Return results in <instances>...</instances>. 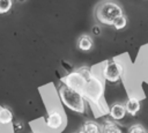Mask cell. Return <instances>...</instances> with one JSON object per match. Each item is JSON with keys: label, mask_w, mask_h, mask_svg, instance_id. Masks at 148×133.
<instances>
[{"label": "cell", "mask_w": 148, "mask_h": 133, "mask_svg": "<svg viewBox=\"0 0 148 133\" xmlns=\"http://www.w3.org/2000/svg\"><path fill=\"white\" fill-rule=\"evenodd\" d=\"M96 19L101 24L112 25L114 20L123 14V8L113 1H104L96 8Z\"/></svg>", "instance_id": "1"}, {"label": "cell", "mask_w": 148, "mask_h": 133, "mask_svg": "<svg viewBox=\"0 0 148 133\" xmlns=\"http://www.w3.org/2000/svg\"><path fill=\"white\" fill-rule=\"evenodd\" d=\"M59 95H60L62 103L71 110L79 112V113H82L84 111V101H83L82 95L77 90L66 84V86L60 87Z\"/></svg>", "instance_id": "2"}, {"label": "cell", "mask_w": 148, "mask_h": 133, "mask_svg": "<svg viewBox=\"0 0 148 133\" xmlns=\"http://www.w3.org/2000/svg\"><path fill=\"white\" fill-rule=\"evenodd\" d=\"M123 66L118 61H110L105 65L103 69V76L109 82H117L123 75Z\"/></svg>", "instance_id": "3"}, {"label": "cell", "mask_w": 148, "mask_h": 133, "mask_svg": "<svg viewBox=\"0 0 148 133\" xmlns=\"http://www.w3.org/2000/svg\"><path fill=\"white\" fill-rule=\"evenodd\" d=\"M62 124V118H61V114L58 112V111H53L51 112L49 116H47V119H46V125L50 127V128H53V130H57L61 126Z\"/></svg>", "instance_id": "4"}, {"label": "cell", "mask_w": 148, "mask_h": 133, "mask_svg": "<svg viewBox=\"0 0 148 133\" xmlns=\"http://www.w3.org/2000/svg\"><path fill=\"white\" fill-rule=\"evenodd\" d=\"M126 109H125V105L123 104H119V103H116L111 106L110 109V116L112 117V119L114 120H121L125 114H126Z\"/></svg>", "instance_id": "5"}, {"label": "cell", "mask_w": 148, "mask_h": 133, "mask_svg": "<svg viewBox=\"0 0 148 133\" xmlns=\"http://www.w3.org/2000/svg\"><path fill=\"white\" fill-rule=\"evenodd\" d=\"M125 109L126 112L130 113L131 116H135L139 110H140V102L136 97H130L125 104Z\"/></svg>", "instance_id": "6"}, {"label": "cell", "mask_w": 148, "mask_h": 133, "mask_svg": "<svg viewBox=\"0 0 148 133\" xmlns=\"http://www.w3.org/2000/svg\"><path fill=\"white\" fill-rule=\"evenodd\" d=\"M92 44H94V43H92V39H91V37L88 36V35L81 36V37L79 38V42H77V46H79V49H80L81 51H89V50H91Z\"/></svg>", "instance_id": "7"}, {"label": "cell", "mask_w": 148, "mask_h": 133, "mask_svg": "<svg viewBox=\"0 0 148 133\" xmlns=\"http://www.w3.org/2000/svg\"><path fill=\"white\" fill-rule=\"evenodd\" d=\"M82 131H84L86 133H102L99 126L94 121H86L82 127Z\"/></svg>", "instance_id": "8"}, {"label": "cell", "mask_w": 148, "mask_h": 133, "mask_svg": "<svg viewBox=\"0 0 148 133\" xmlns=\"http://www.w3.org/2000/svg\"><path fill=\"white\" fill-rule=\"evenodd\" d=\"M13 119V114L10 112V110H8L7 108H2L0 110V123L1 124H9Z\"/></svg>", "instance_id": "9"}, {"label": "cell", "mask_w": 148, "mask_h": 133, "mask_svg": "<svg viewBox=\"0 0 148 133\" xmlns=\"http://www.w3.org/2000/svg\"><path fill=\"white\" fill-rule=\"evenodd\" d=\"M103 133H123L120 131V128L112 121L106 120L104 123V127H103Z\"/></svg>", "instance_id": "10"}, {"label": "cell", "mask_w": 148, "mask_h": 133, "mask_svg": "<svg viewBox=\"0 0 148 133\" xmlns=\"http://www.w3.org/2000/svg\"><path fill=\"white\" fill-rule=\"evenodd\" d=\"M126 24H127V17H126L125 15H121V16H119L118 19L114 20V22H113L112 25H113L117 30H120V29L125 28Z\"/></svg>", "instance_id": "11"}, {"label": "cell", "mask_w": 148, "mask_h": 133, "mask_svg": "<svg viewBox=\"0 0 148 133\" xmlns=\"http://www.w3.org/2000/svg\"><path fill=\"white\" fill-rule=\"evenodd\" d=\"M13 6L12 0H0V14H6L10 10Z\"/></svg>", "instance_id": "12"}, {"label": "cell", "mask_w": 148, "mask_h": 133, "mask_svg": "<svg viewBox=\"0 0 148 133\" xmlns=\"http://www.w3.org/2000/svg\"><path fill=\"white\" fill-rule=\"evenodd\" d=\"M128 133H146V131L141 125H133L130 127Z\"/></svg>", "instance_id": "13"}, {"label": "cell", "mask_w": 148, "mask_h": 133, "mask_svg": "<svg viewBox=\"0 0 148 133\" xmlns=\"http://www.w3.org/2000/svg\"><path fill=\"white\" fill-rule=\"evenodd\" d=\"M92 31H94L95 35H99V32H101V30H99L98 27H94V28H92Z\"/></svg>", "instance_id": "14"}, {"label": "cell", "mask_w": 148, "mask_h": 133, "mask_svg": "<svg viewBox=\"0 0 148 133\" xmlns=\"http://www.w3.org/2000/svg\"><path fill=\"white\" fill-rule=\"evenodd\" d=\"M79 133H86V132H84V131H80Z\"/></svg>", "instance_id": "15"}, {"label": "cell", "mask_w": 148, "mask_h": 133, "mask_svg": "<svg viewBox=\"0 0 148 133\" xmlns=\"http://www.w3.org/2000/svg\"><path fill=\"white\" fill-rule=\"evenodd\" d=\"M18 1H20V2H22V1H24V0H18Z\"/></svg>", "instance_id": "16"}, {"label": "cell", "mask_w": 148, "mask_h": 133, "mask_svg": "<svg viewBox=\"0 0 148 133\" xmlns=\"http://www.w3.org/2000/svg\"><path fill=\"white\" fill-rule=\"evenodd\" d=\"M146 133H147V132H146Z\"/></svg>", "instance_id": "17"}]
</instances>
